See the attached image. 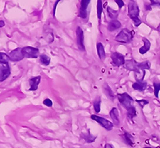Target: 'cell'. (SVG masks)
Segmentation results:
<instances>
[{
    "instance_id": "obj_9",
    "label": "cell",
    "mask_w": 160,
    "mask_h": 148,
    "mask_svg": "<svg viewBox=\"0 0 160 148\" xmlns=\"http://www.w3.org/2000/svg\"><path fill=\"white\" fill-rule=\"evenodd\" d=\"M76 38H77V44L80 51H85L84 47V34L80 26H78L76 29Z\"/></svg>"
},
{
    "instance_id": "obj_32",
    "label": "cell",
    "mask_w": 160,
    "mask_h": 148,
    "mask_svg": "<svg viewBox=\"0 0 160 148\" xmlns=\"http://www.w3.org/2000/svg\"><path fill=\"white\" fill-rule=\"evenodd\" d=\"M60 0H57L56 1L55 4V6H54V11H53V15H54V16H55V9H56V6H57V4L58 3V2H59Z\"/></svg>"
},
{
    "instance_id": "obj_22",
    "label": "cell",
    "mask_w": 160,
    "mask_h": 148,
    "mask_svg": "<svg viewBox=\"0 0 160 148\" xmlns=\"http://www.w3.org/2000/svg\"><path fill=\"white\" fill-rule=\"evenodd\" d=\"M39 58H40L41 63L43 64V65H44V66H48L50 64V58L49 56L44 55V54L41 55Z\"/></svg>"
},
{
    "instance_id": "obj_13",
    "label": "cell",
    "mask_w": 160,
    "mask_h": 148,
    "mask_svg": "<svg viewBox=\"0 0 160 148\" xmlns=\"http://www.w3.org/2000/svg\"><path fill=\"white\" fill-rule=\"evenodd\" d=\"M133 89L138 91H144L147 87V83L146 82H141V81H137L136 83H134L132 85Z\"/></svg>"
},
{
    "instance_id": "obj_14",
    "label": "cell",
    "mask_w": 160,
    "mask_h": 148,
    "mask_svg": "<svg viewBox=\"0 0 160 148\" xmlns=\"http://www.w3.org/2000/svg\"><path fill=\"white\" fill-rule=\"evenodd\" d=\"M143 42L144 45L143 47H140L139 49V53L142 54V55H144L148 51L150 48H151V42L147 39L146 38H143Z\"/></svg>"
},
{
    "instance_id": "obj_35",
    "label": "cell",
    "mask_w": 160,
    "mask_h": 148,
    "mask_svg": "<svg viewBox=\"0 0 160 148\" xmlns=\"http://www.w3.org/2000/svg\"><path fill=\"white\" fill-rule=\"evenodd\" d=\"M144 148H152V147H144Z\"/></svg>"
},
{
    "instance_id": "obj_7",
    "label": "cell",
    "mask_w": 160,
    "mask_h": 148,
    "mask_svg": "<svg viewBox=\"0 0 160 148\" xmlns=\"http://www.w3.org/2000/svg\"><path fill=\"white\" fill-rule=\"evenodd\" d=\"M11 75V69L8 63H0V81L3 82Z\"/></svg>"
},
{
    "instance_id": "obj_20",
    "label": "cell",
    "mask_w": 160,
    "mask_h": 148,
    "mask_svg": "<svg viewBox=\"0 0 160 148\" xmlns=\"http://www.w3.org/2000/svg\"><path fill=\"white\" fill-rule=\"evenodd\" d=\"M123 139H124V141L129 146H133L134 144V141H133V137L131 136V134H130L127 132H125L124 134H123Z\"/></svg>"
},
{
    "instance_id": "obj_26",
    "label": "cell",
    "mask_w": 160,
    "mask_h": 148,
    "mask_svg": "<svg viewBox=\"0 0 160 148\" xmlns=\"http://www.w3.org/2000/svg\"><path fill=\"white\" fill-rule=\"evenodd\" d=\"M10 60L8 55H6L5 53H0V63H8Z\"/></svg>"
},
{
    "instance_id": "obj_30",
    "label": "cell",
    "mask_w": 160,
    "mask_h": 148,
    "mask_svg": "<svg viewBox=\"0 0 160 148\" xmlns=\"http://www.w3.org/2000/svg\"><path fill=\"white\" fill-rule=\"evenodd\" d=\"M114 1L117 3V5L119 6V8H122V6H124V3L122 0H114Z\"/></svg>"
},
{
    "instance_id": "obj_6",
    "label": "cell",
    "mask_w": 160,
    "mask_h": 148,
    "mask_svg": "<svg viewBox=\"0 0 160 148\" xmlns=\"http://www.w3.org/2000/svg\"><path fill=\"white\" fill-rule=\"evenodd\" d=\"M8 56L10 60L13 62L21 61L25 58L23 53V48H19V47L11 51L8 55Z\"/></svg>"
},
{
    "instance_id": "obj_10",
    "label": "cell",
    "mask_w": 160,
    "mask_h": 148,
    "mask_svg": "<svg viewBox=\"0 0 160 148\" xmlns=\"http://www.w3.org/2000/svg\"><path fill=\"white\" fill-rule=\"evenodd\" d=\"M90 2V0H81L79 16L80 18H86L87 16V9L88 5H89Z\"/></svg>"
},
{
    "instance_id": "obj_16",
    "label": "cell",
    "mask_w": 160,
    "mask_h": 148,
    "mask_svg": "<svg viewBox=\"0 0 160 148\" xmlns=\"http://www.w3.org/2000/svg\"><path fill=\"white\" fill-rule=\"evenodd\" d=\"M97 52H98V55H99V58L101 60H103L106 57V53L104 51V47L101 43H97Z\"/></svg>"
},
{
    "instance_id": "obj_19",
    "label": "cell",
    "mask_w": 160,
    "mask_h": 148,
    "mask_svg": "<svg viewBox=\"0 0 160 148\" xmlns=\"http://www.w3.org/2000/svg\"><path fill=\"white\" fill-rule=\"evenodd\" d=\"M137 67L139 69L142 70H149L151 68V63L149 61H145L143 63H137Z\"/></svg>"
},
{
    "instance_id": "obj_3",
    "label": "cell",
    "mask_w": 160,
    "mask_h": 148,
    "mask_svg": "<svg viewBox=\"0 0 160 148\" xmlns=\"http://www.w3.org/2000/svg\"><path fill=\"white\" fill-rule=\"evenodd\" d=\"M133 35L128 29H122L115 37V41L121 43H129L132 40Z\"/></svg>"
},
{
    "instance_id": "obj_21",
    "label": "cell",
    "mask_w": 160,
    "mask_h": 148,
    "mask_svg": "<svg viewBox=\"0 0 160 148\" xmlns=\"http://www.w3.org/2000/svg\"><path fill=\"white\" fill-rule=\"evenodd\" d=\"M107 14L109 15V17L112 18V20H116V18H118V15H119V11H114L111 7H107Z\"/></svg>"
},
{
    "instance_id": "obj_4",
    "label": "cell",
    "mask_w": 160,
    "mask_h": 148,
    "mask_svg": "<svg viewBox=\"0 0 160 148\" xmlns=\"http://www.w3.org/2000/svg\"><path fill=\"white\" fill-rule=\"evenodd\" d=\"M91 119L96 121L97 122H99V124L102 126V127L105 128L106 130H107V131H111L112 129H113L114 124L111 122H110L109 120L106 119H103L102 117H99L98 115H91Z\"/></svg>"
},
{
    "instance_id": "obj_27",
    "label": "cell",
    "mask_w": 160,
    "mask_h": 148,
    "mask_svg": "<svg viewBox=\"0 0 160 148\" xmlns=\"http://www.w3.org/2000/svg\"><path fill=\"white\" fill-rule=\"evenodd\" d=\"M44 38H45V39H46V41H47L48 43H52L53 41H54V35H53L52 33L46 34Z\"/></svg>"
},
{
    "instance_id": "obj_23",
    "label": "cell",
    "mask_w": 160,
    "mask_h": 148,
    "mask_svg": "<svg viewBox=\"0 0 160 148\" xmlns=\"http://www.w3.org/2000/svg\"><path fill=\"white\" fill-rule=\"evenodd\" d=\"M102 12V0H98L97 2V15H98V18H99V22L101 20V15Z\"/></svg>"
},
{
    "instance_id": "obj_17",
    "label": "cell",
    "mask_w": 160,
    "mask_h": 148,
    "mask_svg": "<svg viewBox=\"0 0 160 148\" xmlns=\"http://www.w3.org/2000/svg\"><path fill=\"white\" fill-rule=\"evenodd\" d=\"M81 138L82 139H84L87 142H88V143L93 142L96 139V137L93 136V135H92L89 131H88L87 133H82Z\"/></svg>"
},
{
    "instance_id": "obj_29",
    "label": "cell",
    "mask_w": 160,
    "mask_h": 148,
    "mask_svg": "<svg viewBox=\"0 0 160 148\" xmlns=\"http://www.w3.org/2000/svg\"><path fill=\"white\" fill-rule=\"evenodd\" d=\"M43 104L45 105V106H47V107H52L53 102L50 99H46L43 101Z\"/></svg>"
},
{
    "instance_id": "obj_33",
    "label": "cell",
    "mask_w": 160,
    "mask_h": 148,
    "mask_svg": "<svg viewBox=\"0 0 160 148\" xmlns=\"http://www.w3.org/2000/svg\"><path fill=\"white\" fill-rule=\"evenodd\" d=\"M104 147L105 148H114L113 146L111 145L110 143H106V144H105Z\"/></svg>"
},
{
    "instance_id": "obj_18",
    "label": "cell",
    "mask_w": 160,
    "mask_h": 148,
    "mask_svg": "<svg viewBox=\"0 0 160 148\" xmlns=\"http://www.w3.org/2000/svg\"><path fill=\"white\" fill-rule=\"evenodd\" d=\"M103 89H104V92L106 94V95L107 96L109 99L113 101L114 99V95L113 91L111 89V87H109L107 85V83H105L103 85Z\"/></svg>"
},
{
    "instance_id": "obj_8",
    "label": "cell",
    "mask_w": 160,
    "mask_h": 148,
    "mask_svg": "<svg viewBox=\"0 0 160 148\" xmlns=\"http://www.w3.org/2000/svg\"><path fill=\"white\" fill-rule=\"evenodd\" d=\"M111 58L112 59V63L115 66V67H120L122 65L125 64V58L124 56L118 52H113L111 54Z\"/></svg>"
},
{
    "instance_id": "obj_31",
    "label": "cell",
    "mask_w": 160,
    "mask_h": 148,
    "mask_svg": "<svg viewBox=\"0 0 160 148\" xmlns=\"http://www.w3.org/2000/svg\"><path fill=\"white\" fill-rule=\"evenodd\" d=\"M151 3L153 5H158V6H160V0H150Z\"/></svg>"
},
{
    "instance_id": "obj_5",
    "label": "cell",
    "mask_w": 160,
    "mask_h": 148,
    "mask_svg": "<svg viewBox=\"0 0 160 148\" xmlns=\"http://www.w3.org/2000/svg\"><path fill=\"white\" fill-rule=\"evenodd\" d=\"M23 53L24 57L28 58H36L39 55L38 49L32 47H23Z\"/></svg>"
},
{
    "instance_id": "obj_34",
    "label": "cell",
    "mask_w": 160,
    "mask_h": 148,
    "mask_svg": "<svg viewBox=\"0 0 160 148\" xmlns=\"http://www.w3.org/2000/svg\"><path fill=\"white\" fill-rule=\"evenodd\" d=\"M4 25H5V23H4V22H3V20L0 21V27H3V26H4Z\"/></svg>"
},
{
    "instance_id": "obj_25",
    "label": "cell",
    "mask_w": 160,
    "mask_h": 148,
    "mask_svg": "<svg viewBox=\"0 0 160 148\" xmlns=\"http://www.w3.org/2000/svg\"><path fill=\"white\" fill-rule=\"evenodd\" d=\"M100 105H101V99L98 98L96 100H95L93 103L94 110H95L96 113H99L100 112Z\"/></svg>"
},
{
    "instance_id": "obj_2",
    "label": "cell",
    "mask_w": 160,
    "mask_h": 148,
    "mask_svg": "<svg viewBox=\"0 0 160 148\" xmlns=\"http://www.w3.org/2000/svg\"><path fill=\"white\" fill-rule=\"evenodd\" d=\"M128 15L133 20L134 25L139 26L141 24V20L139 19V8L138 4L134 0H130L128 3Z\"/></svg>"
},
{
    "instance_id": "obj_12",
    "label": "cell",
    "mask_w": 160,
    "mask_h": 148,
    "mask_svg": "<svg viewBox=\"0 0 160 148\" xmlns=\"http://www.w3.org/2000/svg\"><path fill=\"white\" fill-rule=\"evenodd\" d=\"M41 80L40 76H36L34 78H30V84H31V87H30L29 90H36L38 89V86Z\"/></svg>"
},
{
    "instance_id": "obj_11",
    "label": "cell",
    "mask_w": 160,
    "mask_h": 148,
    "mask_svg": "<svg viewBox=\"0 0 160 148\" xmlns=\"http://www.w3.org/2000/svg\"><path fill=\"white\" fill-rule=\"evenodd\" d=\"M110 116L112 119V121H113V123L114 125L119 124V111H118V109L115 107L112 108L110 111Z\"/></svg>"
},
{
    "instance_id": "obj_24",
    "label": "cell",
    "mask_w": 160,
    "mask_h": 148,
    "mask_svg": "<svg viewBox=\"0 0 160 148\" xmlns=\"http://www.w3.org/2000/svg\"><path fill=\"white\" fill-rule=\"evenodd\" d=\"M160 90V81L154 80V94L156 98H159V93Z\"/></svg>"
},
{
    "instance_id": "obj_1",
    "label": "cell",
    "mask_w": 160,
    "mask_h": 148,
    "mask_svg": "<svg viewBox=\"0 0 160 148\" xmlns=\"http://www.w3.org/2000/svg\"><path fill=\"white\" fill-rule=\"evenodd\" d=\"M118 99L123 107L127 110V117L130 119L136 116V109L133 106V99L127 93H122L118 95Z\"/></svg>"
},
{
    "instance_id": "obj_28",
    "label": "cell",
    "mask_w": 160,
    "mask_h": 148,
    "mask_svg": "<svg viewBox=\"0 0 160 148\" xmlns=\"http://www.w3.org/2000/svg\"><path fill=\"white\" fill-rule=\"evenodd\" d=\"M136 102L140 105L141 107H143L145 105L148 104V101H147V100H144V99H141V100H138V99H137Z\"/></svg>"
},
{
    "instance_id": "obj_15",
    "label": "cell",
    "mask_w": 160,
    "mask_h": 148,
    "mask_svg": "<svg viewBox=\"0 0 160 148\" xmlns=\"http://www.w3.org/2000/svg\"><path fill=\"white\" fill-rule=\"evenodd\" d=\"M121 27V23L119 20H111L107 26V29L110 31H114Z\"/></svg>"
}]
</instances>
